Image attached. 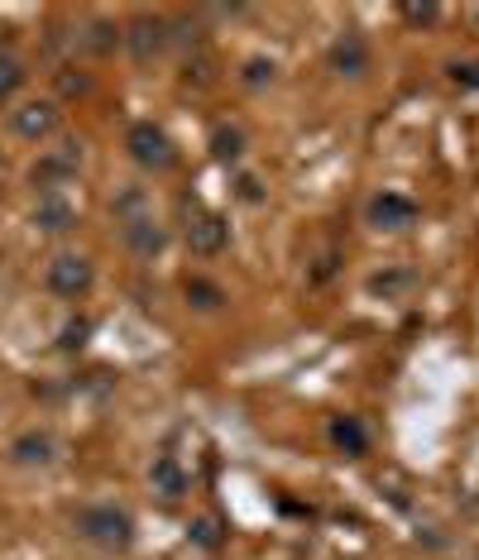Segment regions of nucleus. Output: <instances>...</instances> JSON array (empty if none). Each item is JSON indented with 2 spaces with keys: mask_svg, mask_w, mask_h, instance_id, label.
<instances>
[{
  "mask_svg": "<svg viewBox=\"0 0 479 560\" xmlns=\"http://www.w3.org/2000/svg\"><path fill=\"white\" fill-rule=\"evenodd\" d=\"M44 283L62 302H82L86 292H92V283H96V269H92V259H86V254H58V259L48 264Z\"/></svg>",
  "mask_w": 479,
  "mask_h": 560,
  "instance_id": "nucleus-3",
  "label": "nucleus"
},
{
  "mask_svg": "<svg viewBox=\"0 0 479 560\" xmlns=\"http://www.w3.org/2000/svg\"><path fill=\"white\" fill-rule=\"evenodd\" d=\"M211 144H217V159H240V144H245V139H240V130H217Z\"/></svg>",
  "mask_w": 479,
  "mask_h": 560,
  "instance_id": "nucleus-15",
  "label": "nucleus"
},
{
  "mask_svg": "<svg viewBox=\"0 0 479 560\" xmlns=\"http://www.w3.org/2000/svg\"><path fill=\"white\" fill-rule=\"evenodd\" d=\"M149 483H154V493H163V499H183L187 493V475L173 455H159L154 469H149Z\"/></svg>",
  "mask_w": 479,
  "mask_h": 560,
  "instance_id": "nucleus-11",
  "label": "nucleus"
},
{
  "mask_svg": "<svg viewBox=\"0 0 479 560\" xmlns=\"http://www.w3.org/2000/svg\"><path fill=\"white\" fill-rule=\"evenodd\" d=\"M187 245H192V254H201V259H211V254H221L231 245V225H225L217 211H201L197 221L187 225Z\"/></svg>",
  "mask_w": 479,
  "mask_h": 560,
  "instance_id": "nucleus-6",
  "label": "nucleus"
},
{
  "mask_svg": "<svg viewBox=\"0 0 479 560\" xmlns=\"http://www.w3.org/2000/svg\"><path fill=\"white\" fill-rule=\"evenodd\" d=\"M58 130V106L54 101H30V106L15 110V135L30 139V144H39V139H48Z\"/></svg>",
  "mask_w": 479,
  "mask_h": 560,
  "instance_id": "nucleus-8",
  "label": "nucleus"
},
{
  "mask_svg": "<svg viewBox=\"0 0 479 560\" xmlns=\"http://www.w3.org/2000/svg\"><path fill=\"white\" fill-rule=\"evenodd\" d=\"M370 225L374 231H408V225H418V201L402 192L370 197Z\"/></svg>",
  "mask_w": 479,
  "mask_h": 560,
  "instance_id": "nucleus-5",
  "label": "nucleus"
},
{
  "mask_svg": "<svg viewBox=\"0 0 479 560\" xmlns=\"http://www.w3.org/2000/svg\"><path fill=\"white\" fill-rule=\"evenodd\" d=\"M331 441H336V451H346V455H364V451H370V431H364L360 417H336V422H331Z\"/></svg>",
  "mask_w": 479,
  "mask_h": 560,
  "instance_id": "nucleus-12",
  "label": "nucleus"
},
{
  "mask_svg": "<svg viewBox=\"0 0 479 560\" xmlns=\"http://www.w3.org/2000/svg\"><path fill=\"white\" fill-rule=\"evenodd\" d=\"M24 78H30V72H24V62L15 54H0V106H5V101L20 92Z\"/></svg>",
  "mask_w": 479,
  "mask_h": 560,
  "instance_id": "nucleus-13",
  "label": "nucleus"
},
{
  "mask_svg": "<svg viewBox=\"0 0 479 560\" xmlns=\"http://www.w3.org/2000/svg\"><path fill=\"white\" fill-rule=\"evenodd\" d=\"M441 10L436 5H402V20H412V24H436Z\"/></svg>",
  "mask_w": 479,
  "mask_h": 560,
  "instance_id": "nucleus-16",
  "label": "nucleus"
},
{
  "mask_svg": "<svg viewBox=\"0 0 479 560\" xmlns=\"http://www.w3.org/2000/svg\"><path fill=\"white\" fill-rule=\"evenodd\" d=\"M72 527H78L82 541L101 546V551H125V546L135 541V517L116 503H86L82 513L72 517Z\"/></svg>",
  "mask_w": 479,
  "mask_h": 560,
  "instance_id": "nucleus-1",
  "label": "nucleus"
},
{
  "mask_svg": "<svg viewBox=\"0 0 479 560\" xmlns=\"http://www.w3.org/2000/svg\"><path fill=\"white\" fill-rule=\"evenodd\" d=\"M331 68L340 78H364V72H370V44H364L360 34H340L331 44Z\"/></svg>",
  "mask_w": 479,
  "mask_h": 560,
  "instance_id": "nucleus-9",
  "label": "nucleus"
},
{
  "mask_svg": "<svg viewBox=\"0 0 479 560\" xmlns=\"http://www.w3.org/2000/svg\"><path fill=\"white\" fill-rule=\"evenodd\" d=\"M120 211H130V215H125V225H120L125 245L140 254V259H154V254L163 249V231H159L154 215H144V197H140V192H130V197L120 201Z\"/></svg>",
  "mask_w": 479,
  "mask_h": 560,
  "instance_id": "nucleus-4",
  "label": "nucleus"
},
{
  "mask_svg": "<svg viewBox=\"0 0 479 560\" xmlns=\"http://www.w3.org/2000/svg\"><path fill=\"white\" fill-rule=\"evenodd\" d=\"M187 302L201 307V312H217L221 302H225V292L217 283H207V278H187Z\"/></svg>",
  "mask_w": 479,
  "mask_h": 560,
  "instance_id": "nucleus-14",
  "label": "nucleus"
},
{
  "mask_svg": "<svg viewBox=\"0 0 479 560\" xmlns=\"http://www.w3.org/2000/svg\"><path fill=\"white\" fill-rule=\"evenodd\" d=\"M34 225H39V231L62 235V231H72V225H78V211L68 207V197H62V192H39V207H34Z\"/></svg>",
  "mask_w": 479,
  "mask_h": 560,
  "instance_id": "nucleus-10",
  "label": "nucleus"
},
{
  "mask_svg": "<svg viewBox=\"0 0 479 560\" xmlns=\"http://www.w3.org/2000/svg\"><path fill=\"white\" fill-rule=\"evenodd\" d=\"M125 149H130V159L140 163L144 173H168L173 163H178V149H173V139L163 135L154 120L130 125V135H125Z\"/></svg>",
  "mask_w": 479,
  "mask_h": 560,
  "instance_id": "nucleus-2",
  "label": "nucleus"
},
{
  "mask_svg": "<svg viewBox=\"0 0 479 560\" xmlns=\"http://www.w3.org/2000/svg\"><path fill=\"white\" fill-rule=\"evenodd\" d=\"M10 460H15V465H54L58 460L54 431H39V427L20 431V436L10 441Z\"/></svg>",
  "mask_w": 479,
  "mask_h": 560,
  "instance_id": "nucleus-7",
  "label": "nucleus"
}]
</instances>
